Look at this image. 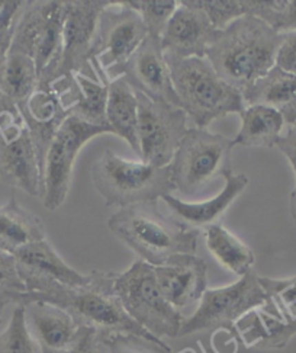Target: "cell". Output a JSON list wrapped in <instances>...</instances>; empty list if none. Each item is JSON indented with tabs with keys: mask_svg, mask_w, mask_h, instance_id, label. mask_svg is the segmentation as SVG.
<instances>
[{
	"mask_svg": "<svg viewBox=\"0 0 296 353\" xmlns=\"http://www.w3.org/2000/svg\"><path fill=\"white\" fill-rule=\"evenodd\" d=\"M282 34L259 18L244 15L215 32L207 51L213 70L241 93L275 67Z\"/></svg>",
	"mask_w": 296,
	"mask_h": 353,
	"instance_id": "obj_1",
	"label": "cell"
},
{
	"mask_svg": "<svg viewBox=\"0 0 296 353\" xmlns=\"http://www.w3.org/2000/svg\"><path fill=\"white\" fill-rule=\"evenodd\" d=\"M85 287H54L43 294H23L22 305L41 301L57 305L69 313L80 327H89L99 334H136L148 341L165 345L161 339L148 333L134 321L112 292L114 272L92 270Z\"/></svg>",
	"mask_w": 296,
	"mask_h": 353,
	"instance_id": "obj_2",
	"label": "cell"
},
{
	"mask_svg": "<svg viewBox=\"0 0 296 353\" xmlns=\"http://www.w3.org/2000/svg\"><path fill=\"white\" fill-rule=\"evenodd\" d=\"M111 232L151 266L165 265L176 254H195L199 233L163 215L157 202L119 208L107 220Z\"/></svg>",
	"mask_w": 296,
	"mask_h": 353,
	"instance_id": "obj_3",
	"label": "cell"
},
{
	"mask_svg": "<svg viewBox=\"0 0 296 353\" xmlns=\"http://www.w3.org/2000/svg\"><path fill=\"white\" fill-rule=\"evenodd\" d=\"M171 83L180 101V108L196 128H204L213 119L246 110L243 93L228 85L205 59H179L165 54Z\"/></svg>",
	"mask_w": 296,
	"mask_h": 353,
	"instance_id": "obj_4",
	"label": "cell"
},
{
	"mask_svg": "<svg viewBox=\"0 0 296 353\" xmlns=\"http://www.w3.org/2000/svg\"><path fill=\"white\" fill-rule=\"evenodd\" d=\"M65 2H25L15 25L10 51L30 56L36 67V89L48 90L60 77Z\"/></svg>",
	"mask_w": 296,
	"mask_h": 353,
	"instance_id": "obj_5",
	"label": "cell"
},
{
	"mask_svg": "<svg viewBox=\"0 0 296 353\" xmlns=\"http://www.w3.org/2000/svg\"><path fill=\"white\" fill-rule=\"evenodd\" d=\"M92 181L106 207L157 202L174 191L170 169L129 161L105 150L92 168Z\"/></svg>",
	"mask_w": 296,
	"mask_h": 353,
	"instance_id": "obj_6",
	"label": "cell"
},
{
	"mask_svg": "<svg viewBox=\"0 0 296 353\" xmlns=\"http://www.w3.org/2000/svg\"><path fill=\"white\" fill-rule=\"evenodd\" d=\"M112 292L125 313L156 337H179L184 317L167 303L156 279L154 266L137 261L123 274H114Z\"/></svg>",
	"mask_w": 296,
	"mask_h": 353,
	"instance_id": "obj_7",
	"label": "cell"
},
{
	"mask_svg": "<svg viewBox=\"0 0 296 353\" xmlns=\"http://www.w3.org/2000/svg\"><path fill=\"white\" fill-rule=\"evenodd\" d=\"M264 308L277 317L254 270L226 287L207 290L195 313L183 320L179 337L198 332H226L238 339L237 321L247 313Z\"/></svg>",
	"mask_w": 296,
	"mask_h": 353,
	"instance_id": "obj_8",
	"label": "cell"
},
{
	"mask_svg": "<svg viewBox=\"0 0 296 353\" xmlns=\"http://www.w3.org/2000/svg\"><path fill=\"white\" fill-rule=\"evenodd\" d=\"M233 140L204 128H187L169 169L174 189L192 194L212 179L233 172Z\"/></svg>",
	"mask_w": 296,
	"mask_h": 353,
	"instance_id": "obj_9",
	"label": "cell"
},
{
	"mask_svg": "<svg viewBox=\"0 0 296 353\" xmlns=\"http://www.w3.org/2000/svg\"><path fill=\"white\" fill-rule=\"evenodd\" d=\"M147 37L144 21L136 10L127 2H111L101 13L90 51L92 65H99L109 80L118 79Z\"/></svg>",
	"mask_w": 296,
	"mask_h": 353,
	"instance_id": "obj_10",
	"label": "cell"
},
{
	"mask_svg": "<svg viewBox=\"0 0 296 353\" xmlns=\"http://www.w3.org/2000/svg\"><path fill=\"white\" fill-rule=\"evenodd\" d=\"M107 128L90 125L76 117H69L51 141L45 156L41 199L50 211L59 210L70 192L74 161L86 143L101 134H109Z\"/></svg>",
	"mask_w": 296,
	"mask_h": 353,
	"instance_id": "obj_11",
	"label": "cell"
},
{
	"mask_svg": "<svg viewBox=\"0 0 296 353\" xmlns=\"http://www.w3.org/2000/svg\"><path fill=\"white\" fill-rule=\"evenodd\" d=\"M138 143L145 165L167 168L187 131V115L182 108L154 101L137 92Z\"/></svg>",
	"mask_w": 296,
	"mask_h": 353,
	"instance_id": "obj_12",
	"label": "cell"
},
{
	"mask_svg": "<svg viewBox=\"0 0 296 353\" xmlns=\"http://www.w3.org/2000/svg\"><path fill=\"white\" fill-rule=\"evenodd\" d=\"M0 179L31 196H41V166L22 118L0 117Z\"/></svg>",
	"mask_w": 296,
	"mask_h": 353,
	"instance_id": "obj_13",
	"label": "cell"
},
{
	"mask_svg": "<svg viewBox=\"0 0 296 353\" xmlns=\"http://www.w3.org/2000/svg\"><path fill=\"white\" fill-rule=\"evenodd\" d=\"M111 5L106 0H69L65 2L63 26V61L60 77L83 74L98 79L92 65L90 51L101 13Z\"/></svg>",
	"mask_w": 296,
	"mask_h": 353,
	"instance_id": "obj_14",
	"label": "cell"
},
{
	"mask_svg": "<svg viewBox=\"0 0 296 353\" xmlns=\"http://www.w3.org/2000/svg\"><path fill=\"white\" fill-rule=\"evenodd\" d=\"M26 292L43 294L54 287L77 288L89 283V275L67 265L47 240L28 244L13 253Z\"/></svg>",
	"mask_w": 296,
	"mask_h": 353,
	"instance_id": "obj_15",
	"label": "cell"
},
{
	"mask_svg": "<svg viewBox=\"0 0 296 353\" xmlns=\"http://www.w3.org/2000/svg\"><path fill=\"white\" fill-rule=\"evenodd\" d=\"M119 77H124L134 90L145 94L147 98L180 108V101L174 92L165 51L161 47V38L148 35L120 69Z\"/></svg>",
	"mask_w": 296,
	"mask_h": 353,
	"instance_id": "obj_16",
	"label": "cell"
},
{
	"mask_svg": "<svg viewBox=\"0 0 296 353\" xmlns=\"http://www.w3.org/2000/svg\"><path fill=\"white\" fill-rule=\"evenodd\" d=\"M217 30L193 0H182L161 35L165 54L179 59H205Z\"/></svg>",
	"mask_w": 296,
	"mask_h": 353,
	"instance_id": "obj_17",
	"label": "cell"
},
{
	"mask_svg": "<svg viewBox=\"0 0 296 353\" xmlns=\"http://www.w3.org/2000/svg\"><path fill=\"white\" fill-rule=\"evenodd\" d=\"M158 288L176 310L200 301L208 290V266L195 254H176L161 266H154Z\"/></svg>",
	"mask_w": 296,
	"mask_h": 353,
	"instance_id": "obj_18",
	"label": "cell"
},
{
	"mask_svg": "<svg viewBox=\"0 0 296 353\" xmlns=\"http://www.w3.org/2000/svg\"><path fill=\"white\" fill-rule=\"evenodd\" d=\"M225 185L222 191L211 199L202 202H184L179 198L165 195L163 199L173 214V220H176L183 227L200 232L207 230L211 225L220 224L221 219L226 210L231 207V203L244 192L249 185V178L246 174H234L230 172L224 176Z\"/></svg>",
	"mask_w": 296,
	"mask_h": 353,
	"instance_id": "obj_19",
	"label": "cell"
},
{
	"mask_svg": "<svg viewBox=\"0 0 296 353\" xmlns=\"http://www.w3.org/2000/svg\"><path fill=\"white\" fill-rule=\"evenodd\" d=\"M25 321L43 353H63L77 341L80 325L63 308L41 301L25 304Z\"/></svg>",
	"mask_w": 296,
	"mask_h": 353,
	"instance_id": "obj_20",
	"label": "cell"
},
{
	"mask_svg": "<svg viewBox=\"0 0 296 353\" xmlns=\"http://www.w3.org/2000/svg\"><path fill=\"white\" fill-rule=\"evenodd\" d=\"M18 111L23 119V124L31 132L43 174L50 144L56 137L63 122L72 114L63 106L59 94L52 89H36L28 101L18 105Z\"/></svg>",
	"mask_w": 296,
	"mask_h": 353,
	"instance_id": "obj_21",
	"label": "cell"
},
{
	"mask_svg": "<svg viewBox=\"0 0 296 353\" xmlns=\"http://www.w3.org/2000/svg\"><path fill=\"white\" fill-rule=\"evenodd\" d=\"M235 332L246 347L284 349L296 334V320L285 321L264 308H257L237 321Z\"/></svg>",
	"mask_w": 296,
	"mask_h": 353,
	"instance_id": "obj_22",
	"label": "cell"
},
{
	"mask_svg": "<svg viewBox=\"0 0 296 353\" xmlns=\"http://www.w3.org/2000/svg\"><path fill=\"white\" fill-rule=\"evenodd\" d=\"M107 127L141 156L138 143V101L137 93L124 77H118L107 85L106 103Z\"/></svg>",
	"mask_w": 296,
	"mask_h": 353,
	"instance_id": "obj_23",
	"label": "cell"
},
{
	"mask_svg": "<svg viewBox=\"0 0 296 353\" xmlns=\"http://www.w3.org/2000/svg\"><path fill=\"white\" fill-rule=\"evenodd\" d=\"M246 105L273 108L285 118L289 127L296 124V76L282 72L277 67L243 93Z\"/></svg>",
	"mask_w": 296,
	"mask_h": 353,
	"instance_id": "obj_24",
	"label": "cell"
},
{
	"mask_svg": "<svg viewBox=\"0 0 296 353\" xmlns=\"http://www.w3.org/2000/svg\"><path fill=\"white\" fill-rule=\"evenodd\" d=\"M39 240H45L43 221L10 196L6 205L0 207V249L13 254Z\"/></svg>",
	"mask_w": 296,
	"mask_h": 353,
	"instance_id": "obj_25",
	"label": "cell"
},
{
	"mask_svg": "<svg viewBox=\"0 0 296 353\" xmlns=\"http://www.w3.org/2000/svg\"><path fill=\"white\" fill-rule=\"evenodd\" d=\"M240 118L241 128L233 140L234 145L275 147L286 125L280 112L264 105L246 106Z\"/></svg>",
	"mask_w": 296,
	"mask_h": 353,
	"instance_id": "obj_26",
	"label": "cell"
},
{
	"mask_svg": "<svg viewBox=\"0 0 296 353\" xmlns=\"http://www.w3.org/2000/svg\"><path fill=\"white\" fill-rule=\"evenodd\" d=\"M205 243L211 254L230 272L241 278L253 270L254 253L221 223L205 230Z\"/></svg>",
	"mask_w": 296,
	"mask_h": 353,
	"instance_id": "obj_27",
	"label": "cell"
},
{
	"mask_svg": "<svg viewBox=\"0 0 296 353\" xmlns=\"http://www.w3.org/2000/svg\"><path fill=\"white\" fill-rule=\"evenodd\" d=\"M38 86V74L34 60L26 54L9 51L0 64V90L15 103L28 101Z\"/></svg>",
	"mask_w": 296,
	"mask_h": 353,
	"instance_id": "obj_28",
	"label": "cell"
},
{
	"mask_svg": "<svg viewBox=\"0 0 296 353\" xmlns=\"http://www.w3.org/2000/svg\"><path fill=\"white\" fill-rule=\"evenodd\" d=\"M98 79H90L83 74H74L80 88V98L72 108V117L82 119L90 125L107 128L106 122V103H107V85L109 79L99 65H93ZM112 132V131H111Z\"/></svg>",
	"mask_w": 296,
	"mask_h": 353,
	"instance_id": "obj_29",
	"label": "cell"
},
{
	"mask_svg": "<svg viewBox=\"0 0 296 353\" xmlns=\"http://www.w3.org/2000/svg\"><path fill=\"white\" fill-rule=\"evenodd\" d=\"M246 15L259 18L279 34L296 31V0H243Z\"/></svg>",
	"mask_w": 296,
	"mask_h": 353,
	"instance_id": "obj_30",
	"label": "cell"
},
{
	"mask_svg": "<svg viewBox=\"0 0 296 353\" xmlns=\"http://www.w3.org/2000/svg\"><path fill=\"white\" fill-rule=\"evenodd\" d=\"M0 353H43L26 325L23 305H15L6 329L0 332Z\"/></svg>",
	"mask_w": 296,
	"mask_h": 353,
	"instance_id": "obj_31",
	"label": "cell"
},
{
	"mask_svg": "<svg viewBox=\"0 0 296 353\" xmlns=\"http://www.w3.org/2000/svg\"><path fill=\"white\" fill-rule=\"evenodd\" d=\"M268 301L279 319L285 321L296 320V276L288 279H272L259 276Z\"/></svg>",
	"mask_w": 296,
	"mask_h": 353,
	"instance_id": "obj_32",
	"label": "cell"
},
{
	"mask_svg": "<svg viewBox=\"0 0 296 353\" xmlns=\"http://www.w3.org/2000/svg\"><path fill=\"white\" fill-rule=\"evenodd\" d=\"M127 5L142 18L148 35L161 38L179 2L176 0H127Z\"/></svg>",
	"mask_w": 296,
	"mask_h": 353,
	"instance_id": "obj_33",
	"label": "cell"
},
{
	"mask_svg": "<svg viewBox=\"0 0 296 353\" xmlns=\"http://www.w3.org/2000/svg\"><path fill=\"white\" fill-rule=\"evenodd\" d=\"M102 353H173L165 343L160 345L136 334H99Z\"/></svg>",
	"mask_w": 296,
	"mask_h": 353,
	"instance_id": "obj_34",
	"label": "cell"
},
{
	"mask_svg": "<svg viewBox=\"0 0 296 353\" xmlns=\"http://www.w3.org/2000/svg\"><path fill=\"white\" fill-rule=\"evenodd\" d=\"M193 3L207 13L217 31L225 30L228 25L246 15L243 0H193Z\"/></svg>",
	"mask_w": 296,
	"mask_h": 353,
	"instance_id": "obj_35",
	"label": "cell"
},
{
	"mask_svg": "<svg viewBox=\"0 0 296 353\" xmlns=\"http://www.w3.org/2000/svg\"><path fill=\"white\" fill-rule=\"evenodd\" d=\"M25 285L19 276L15 256L0 249V295L9 296L17 305H22Z\"/></svg>",
	"mask_w": 296,
	"mask_h": 353,
	"instance_id": "obj_36",
	"label": "cell"
},
{
	"mask_svg": "<svg viewBox=\"0 0 296 353\" xmlns=\"http://www.w3.org/2000/svg\"><path fill=\"white\" fill-rule=\"evenodd\" d=\"M23 2L19 0H5L3 8L0 10V64H2L9 54L15 25Z\"/></svg>",
	"mask_w": 296,
	"mask_h": 353,
	"instance_id": "obj_37",
	"label": "cell"
},
{
	"mask_svg": "<svg viewBox=\"0 0 296 353\" xmlns=\"http://www.w3.org/2000/svg\"><path fill=\"white\" fill-rule=\"evenodd\" d=\"M275 67L288 74L296 76V31L282 34Z\"/></svg>",
	"mask_w": 296,
	"mask_h": 353,
	"instance_id": "obj_38",
	"label": "cell"
},
{
	"mask_svg": "<svg viewBox=\"0 0 296 353\" xmlns=\"http://www.w3.org/2000/svg\"><path fill=\"white\" fill-rule=\"evenodd\" d=\"M63 353H102L99 333L89 327H80V333L74 345Z\"/></svg>",
	"mask_w": 296,
	"mask_h": 353,
	"instance_id": "obj_39",
	"label": "cell"
},
{
	"mask_svg": "<svg viewBox=\"0 0 296 353\" xmlns=\"http://www.w3.org/2000/svg\"><path fill=\"white\" fill-rule=\"evenodd\" d=\"M276 147L286 156L296 176V130L293 127H288L286 132L280 135Z\"/></svg>",
	"mask_w": 296,
	"mask_h": 353,
	"instance_id": "obj_40",
	"label": "cell"
},
{
	"mask_svg": "<svg viewBox=\"0 0 296 353\" xmlns=\"http://www.w3.org/2000/svg\"><path fill=\"white\" fill-rule=\"evenodd\" d=\"M3 115H9L15 119L22 118L18 111V106L13 103L2 90H0V117H3Z\"/></svg>",
	"mask_w": 296,
	"mask_h": 353,
	"instance_id": "obj_41",
	"label": "cell"
},
{
	"mask_svg": "<svg viewBox=\"0 0 296 353\" xmlns=\"http://www.w3.org/2000/svg\"><path fill=\"white\" fill-rule=\"evenodd\" d=\"M10 304H15V301H13L12 298L0 295V319H2V316H3V313H5L6 307H8V305H10ZM15 305H17V304H15Z\"/></svg>",
	"mask_w": 296,
	"mask_h": 353,
	"instance_id": "obj_42",
	"label": "cell"
},
{
	"mask_svg": "<svg viewBox=\"0 0 296 353\" xmlns=\"http://www.w3.org/2000/svg\"><path fill=\"white\" fill-rule=\"evenodd\" d=\"M290 215H292L293 221L296 223V186L290 194Z\"/></svg>",
	"mask_w": 296,
	"mask_h": 353,
	"instance_id": "obj_43",
	"label": "cell"
},
{
	"mask_svg": "<svg viewBox=\"0 0 296 353\" xmlns=\"http://www.w3.org/2000/svg\"><path fill=\"white\" fill-rule=\"evenodd\" d=\"M198 345H199V347H200L202 353H218L217 350H215V347H211V346H205V345L202 343L200 341L198 342Z\"/></svg>",
	"mask_w": 296,
	"mask_h": 353,
	"instance_id": "obj_44",
	"label": "cell"
},
{
	"mask_svg": "<svg viewBox=\"0 0 296 353\" xmlns=\"http://www.w3.org/2000/svg\"><path fill=\"white\" fill-rule=\"evenodd\" d=\"M3 3H5V0H0V10H2V8H3Z\"/></svg>",
	"mask_w": 296,
	"mask_h": 353,
	"instance_id": "obj_45",
	"label": "cell"
},
{
	"mask_svg": "<svg viewBox=\"0 0 296 353\" xmlns=\"http://www.w3.org/2000/svg\"><path fill=\"white\" fill-rule=\"evenodd\" d=\"M293 128H295V130H296V124H295V125H293Z\"/></svg>",
	"mask_w": 296,
	"mask_h": 353,
	"instance_id": "obj_46",
	"label": "cell"
}]
</instances>
